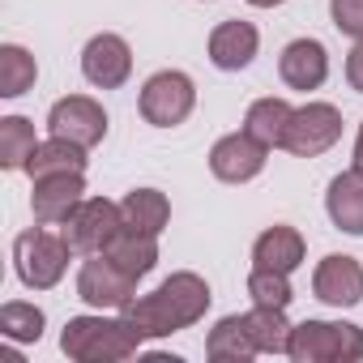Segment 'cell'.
Returning <instances> with one entry per match:
<instances>
[{
  "label": "cell",
  "instance_id": "4316f807",
  "mask_svg": "<svg viewBox=\"0 0 363 363\" xmlns=\"http://www.w3.org/2000/svg\"><path fill=\"white\" fill-rule=\"evenodd\" d=\"M248 295H252V303H261V308H291V299H295L291 274L252 265V274H248Z\"/></svg>",
  "mask_w": 363,
  "mask_h": 363
},
{
  "label": "cell",
  "instance_id": "4fadbf2b",
  "mask_svg": "<svg viewBox=\"0 0 363 363\" xmlns=\"http://www.w3.org/2000/svg\"><path fill=\"white\" fill-rule=\"evenodd\" d=\"M312 291L329 308H354V303H363V265L346 252H333L316 265Z\"/></svg>",
  "mask_w": 363,
  "mask_h": 363
},
{
  "label": "cell",
  "instance_id": "f546056e",
  "mask_svg": "<svg viewBox=\"0 0 363 363\" xmlns=\"http://www.w3.org/2000/svg\"><path fill=\"white\" fill-rule=\"evenodd\" d=\"M354 171L363 175V124H359V137H354Z\"/></svg>",
  "mask_w": 363,
  "mask_h": 363
},
{
  "label": "cell",
  "instance_id": "52a82bcc",
  "mask_svg": "<svg viewBox=\"0 0 363 363\" xmlns=\"http://www.w3.org/2000/svg\"><path fill=\"white\" fill-rule=\"evenodd\" d=\"M137 282L141 278H133V274H124L111 257H103V252H94L90 261H82V269H77V299H86L90 308H107V312H124L133 299H137Z\"/></svg>",
  "mask_w": 363,
  "mask_h": 363
},
{
  "label": "cell",
  "instance_id": "d4e9b609",
  "mask_svg": "<svg viewBox=\"0 0 363 363\" xmlns=\"http://www.w3.org/2000/svg\"><path fill=\"white\" fill-rule=\"evenodd\" d=\"M35 77H39V65H35V56L26 48H18V43L0 48V94H5V99H22L35 86Z\"/></svg>",
  "mask_w": 363,
  "mask_h": 363
},
{
  "label": "cell",
  "instance_id": "e0dca14e",
  "mask_svg": "<svg viewBox=\"0 0 363 363\" xmlns=\"http://www.w3.org/2000/svg\"><path fill=\"white\" fill-rule=\"evenodd\" d=\"M303 252H308L303 235H299L295 227L278 223V227H265V231L257 235V244H252V265H265V269L295 274V269L303 265Z\"/></svg>",
  "mask_w": 363,
  "mask_h": 363
},
{
  "label": "cell",
  "instance_id": "7c38bea8",
  "mask_svg": "<svg viewBox=\"0 0 363 363\" xmlns=\"http://www.w3.org/2000/svg\"><path fill=\"white\" fill-rule=\"evenodd\" d=\"M82 73H86V82L90 86H99V90H120L124 82H128V73H133V52H128V43L120 39V35H94L90 43H86V52H82Z\"/></svg>",
  "mask_w": 363,
  "mask_h": 363
},
{
  "label": "cell",
  "instance_id": "484cf974",
  "mask_svg": "<svg viewBox=\"0 0 363 363\" xmlns=\"http://www.w3.org/2000/svg\"><path fill=\"white\" fill-rule=\"evenodd\" d=\"M43 308L35 303H22V299H9L5 308H0V333H5L9 342H39L43 337Z\"/></svg>",
  "mask_w": 363,
  "mask_h": 363
},
{
  "label": "cell",
  "instance_id": "2e32d148",
  "mask_svg": "<svg viewBox=\"0 0 363 363\" xmlns=\"http://www.w3.org/2000/svg\"><path fill=\"white\" fill-rule=\"evenodd\" d=\"M325 210H329V223H333L337 231H346V235H363V175H359L354 167L329 179Z\"/></svg>",
  "mask_w": 363,
  "mask_h": 363
},
{
  "label": "cell",
  "instance_id": "ba28073f",
  "mask_svg": "<svg viewBox=\"0 0 363 363\" xmlns=\"http://www.w3.org/2000/svg\"><path fill=\"white\" fill-rule=\"evenodd\" d=\"M337 137H342V111L333 103H303L291 116L282 150H291L295 158H316V154L333 150Z\"/></svg>",
  "mask_w": 363,
  "mask_h": 363
},
{
  "label": "cell",
  "instance_id": "83f0119b",
  "mask_svg": "<svg viewBox=\"0 0 363 363\" xmlns=\"http://www.w3.org/2000/svg\"><path fill=\"white\" fill-rule=\"evenodd\" d=\"M329 18L346 39H363V0H329Z\"/></svg>",
  "mask_w": 363,
  "mask_h": 363
},
{
  "label": "cell",
  "instance_id": "277c9868",
  "mask_svg": "<svg viewBox=\"0 0 363 363\" xmlns=\"http://www.w3.org/2000/svg\"><path fill=\"white\" fill-rule=\"evenodd\" d=\"M69 240L65 235H52L43 227H30L13 240V269L22 278V286L30 291H52L65 269H69Z\"/></svg>",
  "mask_w": 363,
  "mask_h": 363
},
{
  "label": "cell",
  "instance_id": "603a6c76",
  "mask_svg": "<svg viewBox=\"0 0 363 363\" xmlns=\"http://www.w3.org/2000/svg\"><path fill=\"white\" fill-rule=\"evenodd\" d=\"M244 320H248V333H252V342H257L261 354H286L291 329H295L286 320V308H261V303H252V312H244Z\"/></svg>",
  "mask_w": 363,
  "mask_h": 363
},
{
  "label": "cell",
  "instance_id": "9c48e42d",
  "mask_svg": "<svg viewBox=\"0 0 363 363\" xmlns=\"http://www.w3.org/2000/svg\"><path fill=\"white\" fill-rule=\"evenodd\" d=\"M265 158H269V145H261L252 133H227L214 141L210 150V171L214 179H223V184H248V179H257L265 171Z\"/></svg>",
  "mask_w": 363,
  "mask_h": 363
},
{
  "label": "cell",
  "instance_id": "f1b7e54d",
  "mask_svg": "<svg viewBox=\"0 0 363 363\" xmlns=\"http://www.w3.org/2000/svg\"><path fill=\"white\" fill-rule=\"evenodd\" d=\"M346 82H350V90H359L363 94V39L350 48V56H346Z\"/></svg>",
  "mask_w": 363,
  "mask_h": 363
},
{
  "label": "cell",
  "instance_id": "4dcf8cb0",
  "mask_svg": "<svg viewBox=\"0 0 363 363\" xmlns=\"http://www.w3.org/2000/svg\"><path fill=\"white\" fill-rule=\"evenodd\" d=\"M248 5H257V9H274V5H282V0H248Z\"/></svg>",
  "mask_w": 363,
  "mask_h": 363
},
{
  "label": "cell",
  "instance_id": "8fae6325",
  "mask_svg": "<svg viewBox=\"0 0 363 363\" xmlns=\"http://www.w3.org/2000/svg\"><path fill=\"white\" fill-rule=\"evenodd\" d=\"M82 201H86V179H82V171L39 175V179H35V193H30L35 223H43V227H60Z\"/></svg>",
  "mask_w": 363,
  "mask_h": 363
},
{
  "label": "cell",
  "instance_id": "cb8c5ba5",
  "mask_svg": "<svg viewBox=\"0 0 363 363\" xmlns=\"http://www.w3.org/2000/svg\"><path fill=\"white\" fill-rule=\"evenodd\" d=\"M35 150H39V137H35V124L26 116H5L0 120V167L5 171H26Z\"/></svg>",
  "mask_w": 363,
  "mask_h": 363
},
{
  "label": "cell",
  "instance_id": "ac0fdd59",
  "mask_svg": "<svg viewBox=\"0 0 363 363\" xmlns=\"http://www.w3.org/2000/svg\"><path fill=\"white\" fill-rule=\"evenodd\" d=\"M103 257H111L124 274L145 278V274H154V265H158V235H145V231L124 227V231L107 244V252H103Z\"/></svg>",
  "mask_w": 363,
  "mask_h": 363
},
{
  "label": "cell",
  "instance_id": "d6986e66",
  "mask_svg": "<svg viewBox=\"0 0 363 363\" xmlns=\"http://www.w3.org/2000/svg\"><path fill=\"white\" fill-rule=\"evenodd\" d=\"M206 354H210L214 363H248V359L261 354V350H257V342H252L244 316H223V320L210 329V337H206Z\"/></svg>",
  "mask_w": 363,
  "mask_h": 363
},
{
  "label": "cell",
  "instance_id": "30bf717a",
  "mask_svg": "<svg viewBox=\"0 0 363 363\" xmlns=\"http://www.w3.org/2000/svg\"><path fill=\"white\" fill-rule=\"evenodd\" d=\"M48 128H52V137H69V141L90 150V145H99L107 137V111L90 94H69V99L52 103Z\"/></svg>",
  "mask_w": 363,
  "mask_h": 363
},
{
  "label": "cell",
  "instance_id": "3957f363",
  "mask_svg": "<svg viewBox=\"0 0 363 363\" xmlns=\"http://www.w3.org/2000/svg\"><path fill=\"white\" fill-rule=\"evenodd\" d=\"M286 354L295 363H359L363 359V329L346 320H299L291 329Z\"/></svg>",
  "mask_w": 363,
  "mask_h": 363
},
{
  "label": "cell",
  "instance_id": "5b68a950",
  "mask_svg": "<svg viewBox=\"0 0 363 363\" xmlns=\"http://www.w3.org/2000/svg\"><path fill=\"white\" fill-rule=\"evenodd\" d=\"M193 107H197V86H193L189 73H179V69H162V73H154L141 86V116L154 128L184 124L193 116Z\"/></svg>",
  "mask_w": 363,
  "mask_h": 363
},
{
  "label": "cell",
  "instance_id": "8992f818",
  "mask_svg": "<svg viewBox=\"0 0 363 363\" xmlns=\"http://www.w3.org/2000/svg\"><path fill=\"white\" fill-rule=\"evenodd\" d=\"M124 231V214L116 201L107 197H86L65 223H60V235L69 240L73 252L82 257H94V252H107V244Z\"/></svg>",
  "mask_w": 363,
  "mask_h": 363
},
{
  "label": "cell",
  "instance_id": "7402d4cb",
  "mask_svg": "<svg viewBox=\"0 0 363 363\" xmlns=\"http://www.w3.org/2000/svg\"><path fill=\"white\" fill-rule=\"evenodd\" d=\"M86 162H90L86 145H77L69 137H48V141H39L35 158L26 162V175L39 179V175H56V171H86Z\"/></svg>",
  "mask_w": 363,
  "mask_h": 363
},
{
  "label": "cell",
  "instance_id": "9a60e30c",
  "mask_svg": "<svg viewBox=\"0 0 363 363\" xmlns=\"http://www.w3.org/2000/svg\"><path fill=\"white\" fill-rule=\"evenodd\" d=\"M257 48H261V35H257V26L252 22H218L214 26V35H210V60H214V69H223V73H240V69H248L252 60H257Z\"/></svg>",
  "mask_w": 363,
  "mask_h": 363
},
{
  "label": "cell",
  "instance_id": "6da1fadb",
  "mask_svg": "<svg viewBox=\"0 0 363 363\" xmlns=\"http://www.w3.org/2000/svg\"><path fill=\"white\" fill-rule=\"evenodd\" d=\"M210 299H214V295H210V282H206L201 274L179 269V274H171L158 291L137 295V299L124 308V316H128V325L141 333V342H145V337H171V333H179V329L197 325V320L206 316Z\"/></svg>",
  "mask_w": 363,
  "mask_h": 363
},
{
  "label": "cell",
  "instance_id": "7a4b0ae2",
  "mask_svg": "<svg viewBox=\"0 0 363 363\" xmlns=\"http://www.w3.org/2000/svg\"><path fill=\"white\" fill-rule=\"evenodd\" d=\"M60 350L77 363H120L141 350V333L128 325V316H73L60 333Z\"/></svg>",
  "mask_w": 363,
  "mask_h": 363
},
{
  "label": "cell",
  "instance_id": "5bb4252c",
  "mask_svg": "<svg viewBox=\"0 0 363 363\" xmlns=\"http://www.w3.org/2000/svg\"><path fill=\"white\" fill-rule=\"evenodd\" d=\"M278 77L291 90H303V94L308 90H320L325 77H329V52H325V43H316V39L286 43L282 56H278Z\"/></svg>",
  "mask_w": 363,
  "mask_h": 363
},
{
  "label": "cell",
  "instance_id": "ffe728a7",
  "mask_svg": "<svg viewBox=\"0 0 363 363\" xmlns=\"http://www.w3.org/2000/svg\"><path fill=\"white\" fill-rule=\"evenodd\" d=\"M291 116H295V107L286 103V99H257L252 107H248V116H244V133H252L261 145H269V150H278L282 141H286V128H291Z\"/></svg>",
  "mask_w": 363,
  "mask_h": 363
},
{
  "label": "cell",
  "instance_id": "44dd1931",
  "mask_svg": "<svg viewBox=\"0 0 363 363\" xmlns=\"http://www.w3.org/2000/svg\"><path fill=\"white\" fill-rule=\"evenodd\" d=\"M120 214H124V227L145 231V235H162V227L171 223V201L158 189H133L120 201Z\"/></svg>",
  "mask_w": 363,
  "mask_h": 363
}]
</instances>
